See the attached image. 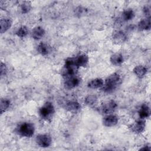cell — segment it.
Segmentation results:
<instances>
[{"mask_svg":"<svg viewBox=\"0 0 151 151\" xmlns=\"http://www.w3.org/2000/svg\"><path fill=\"white\" fill-rule=\"evenodd\" d=\"M1 25V33L3 34L8 31L12 25V21L10 19L4 18L1 19L0 21Z\"/></svg>","mask_w":151,"mask_h":151,"instance_id":"2e32d148","label":"cell"},{"mask_svg":"<svg viewBox=\"0 0 151 151\" xmlns=\"http://www.w3.org/2000/svg\"><path fill=\"white\" fill-rule=\"evenodd\" d=\"M38 52L42 55H47L50 52V47L45 42H40L37 47Z\"/></svg>","mask_w":151,"mask_h":151,"instance_id":"ffe728a7","label":"cell"},{"mask_svg":"<svg viewBox=\"0 0 151 151\" xmlns=\"http://www.w3.org/2000/svg\"><path fill=\"white\" fill-rule=\"evenodd\" d=\"M38 112L41 119L48 120L52 117L55 112L54 107L52 103L47 101L40 108Z\"/></svg>","mask_w":151,"mask_h":151,"instance_id":"277c9868","label":"cell"},{"mask_svg":"<svg viewBox=\"0 0 151 151\" xmlns=\"http://www.w3.org/2000/svg\"><path fill=\"white\" fill-rule=\"evenodd\" d=\"M118 117L114 114H107L103 119V124L106 127H112L118 123Z\"/></svg>","mask_w":151,"mask_h":151,"instance_id":"ba28073f","label":"cell"},{"mask_svg":"<svg viewBox=\"0 0 151 151\" xmlns=\"http://www.w3.org/2000/svg\"><path fill=\"white\" fill-rule=\"evenodd\" d=\"M110 61L111 63L114 65H121L124 61L123 55L120 53H115L111 55Z\"/></svg>","mask_w":151,"mask_h":151,"instance_id":"9a60e30c","label":"cell"},{"mask_svg":"<svg viewBox=\"0 0 151 151\" xmlns=\"http://www.w3.org/2000/svg\"><path fill=\"white\" fill-rule=\"evenodd\" d=\"M7 71V67L5 63H1V76H2L6 74Z\"/></svg>","mask_w":151,"mask_h":151,"instance_id":"484cf974","label":"cell"},{"mask_svg":"<svg viewBox=\"0 0 151 151\" xmlns=\"http://www.w3.org/2000/svg\"><path fill=\"white\" fill-rule=\"evenodd\" d=\"M78 69V67L75 64L74 58H68L65 61L62 75L66 78L76 76Z\"/></svg>","mask_w":151,"mask_h":151,"instance_id":"7a4b0ae2","label":"cell"},{"mask_svg":"<svg viewBox=\"0 0 151 151\" xmlns=\"http://www.w3.org/2000/svg\"><path fill=\"white\" fill-rule=\"evenodd\" d=\"M20 9L22 14H27L31 9V4L29 1H23L21 4Z\"/></svg>","mask_w":151,"mask_h":151,"instance_id":"603a6c76","label":"cell"},{"mask_svg":"<svg viewBox=\"0 0 151 151\" xmlns=\"http://www.w3.org/2000/svg\"><path fill=\"white\" fill-rule=\"evenodd\" d=\"M134 17V12L132 9H127L122 13V18L124 21H130Z\"/></svg>","mask_w":151,"mask_h":151,"instance_id":"44dd1931","label":"cell"},{"mask_svg":"<svg viewBox=\"0 0 151 151\" xmlns=\"http://www.w3.org/2000/svg\"><path fill=\"white\" fill-rule=\"evenodd\" d=\"M65 109L72 113H77L80 110L81 105L77 101H70L65 104Z\"/></svg>","mask_w":151,"mask_h":151,"instance_id":"8fae6325","label":"cell"},{"mask_svg":"<svg viewBox=\"0 0 151 151\" xmlns=\"http://www.w3.org/2000/svg\"><path fill=\"white\" fill-rule=\"evenodd\" d=\"M76 65L79 68L80 67H85L88 62V57L84 54H81L74 58Z\"/></svg>","mask_w":151,"mask_h":151,"instance_id":"7c38bea8","label":"cell"},{"mask_svg":"<svg viewBox=\"0 0 151 151\" xmlns=\"http://www.w3.org/2000/svg\"><path fill=\"white\" fill-rule=\"evenodd\" d=\"M103 84H104V81L103 79L100 78H97L90 81L87 84V86L90 88L96 89V88L101 87Z\"/></svg>","mask_w":151,"mask_h":151,"instance_id":"e0dca14e","label":"cell"},{"mask_svg":"<svg viewBox=\"0 0 151 151\" xmlns=\"http://www.w3.org/2000/svg\"><path fill=\"white\" fill-rule=\"evenodd\" d=\"M80 83V78L77 76H74L66 78V80L64 82V86L65 88L70 90L78 86Z\"/></svg>","mask_w":151,"mask_h":151,"instance_id":"52a82bcc","label":"cell"},{"mask_svg":"<svg viewBox=\"0 0 151 151\" xmlns=\"http://www.w3.org/2000/svg\"><path fill=\"white\" fill-rule=\"evenodd\" d=\"M138 28L140 31L149 30L150 28V17L141 20L138 23Z\"/></svg>","mask_w":151,"mask_h":151,"instance_id":"d6986e66","label":"cell"},{"mask_svg":"<svg viewBox=\"0 0 151 151\" xmlns=\"http://www.w3.org/2000/svg\"><path fill=\"white\" fill-rule=\"evenodd\" d=\"M36 142L41 147H48L52 143V139L49 134H41L37 136Z\"/></svg>","mask_w":151,"mask_h":151,"instance_id":"8992f818","label":"cell"},{"mask_svg":"<svg viewBox=\"0 0 151 151\" xmlns=\"http://www.w3.org/2000/svg\"><path fill=\"white\" fill-rule=\"evenodd\" d=\"M140 150H148V151H150L151 150L150 149V147L149 146H145L143 147L140 149Z\"/></svg>","mask_w":151,"mask_h":151,"instance_id":"83f0119b","label":"cell"},{"mask_svg":"<svg viewBox=\"0 0 151 151\" xmlns=\"http://www.w3.org/2000/svg\"><path fill=\"white\" fill-rule=\"evenodd\" d=\"M28 33V28L26 26H21L20 27L17 31H16V35L21 38L25 37Z\"/></svg>","mask_w":151,"mask_h":151,"instance_id":"d4e9b609","label":"cell"},{"mask_svg":"<svg viewBox=\"0 0 151 151\" xmlns=\"http://www.w3.org/2000/svg\"><path fill=\"white\" fill-rule=\"evenodd\" d=\"M143 12L145 14V15H148L149 16L150 15V8H148L147 6H145L143 8Z\"/></svg>","mask_w":151,"mask_h":151,"instance_id":"4316f807","label":"cell"},{"mask_svg":"<svg viewBox=\"0 0 151 151\" xmlns=\"http://www.w3.org/2000/svg\"><path fill=\"white\" fill-rule=\"evenodd\" d=\"M35 132L34 125L31 123L25 122L19 124L16 128V132L19 136L30 137H31Z\"/></svg>","mask_w":151,"mask_h":151,"instance_id":"3957f363","label":"cell"},{"mask_svg":"<svg viewBox=\"0 0 151 151\" xmlns=\"http://www.w3.org/2000/svg\"><path fill=\"white\" fill-rule=\"evenodd\" d=\"M117 107V104L114 100H110L103 103L99 107V111L102 114H110L115 111Z\"/></svg>","mask_w":151,"mask_h":151,"instance_id":"5b68a950","label":"cell"},{"mask_svg":"<svg viewBox=\"0 0 151 151\" xmlns=\"http://www.w3.org/2000/svg\"><path fill=\"white\" fill-rule=\"evenodd\" d=\"M147 72V69L146 67L140 65L136 66L133 68V73L134 74L139 78L143 77Z\"/></svg>","mask_w":151,"mask_h":151,"instance_id":"ac0fdd59","label":"cell"},{"mask_svg":"<svg viewBox=\"0 0 151 151\" xmlns=\"http://www.w3.org/2000/svg\"><path fill=\"white\" fill-rule=\"evenodd\" d=\"M97 97L95 95H88L84 99L85 103L89 106H92L94 105L97 103Z\"/></svg>","mask_w":151,"mask_h":151,"instance_id":"cb8c5ba5","label":"cell"},{"mask_svg":"<svg viewBox=\"0 0 151 151\" xmlns=\"http://www.w3.org/2000/svg\"><path fill=\"white\" fill-rule=\"evenodd\" d=\"M122 81L121 76L119 73H113L106 78L101 89L105 93H111L121 84Z\"/></svg>","mask_w":151,"mask_h":151,"instance_id":"6da1fadb","label":"cell"},{"mask_svg":"<svg viewBox=\"0 0 151 151\" xmlns=\"http://www.w3.org/2000/svg\"><path fill=\"white\" fill-rule=\"evenodd\" d=\"M11 102L8 99H2L0 102V110L1 113L2 114L5 111H6L10 106Z\"/></svg>","mask_w":151,"mask_h":151,"instance_id":"7402d4cb","label":"cell"},{"mask_svg":"<svg viewBox=\"0 0 151 151\" xmlns=\"http://www.w3.org/2000/svg\"><path fill=\"white\" fill-rule=\"evenodd\" d=\"M146 123L143 119L139 120L135 122L131 126L132 130L135 133H140L143 132L145 129Z\"/></svg>","mask_w":151,"mask_h":151,"instance_id":"9c48e42d","label":"cell"},{"mask_svg":"<svg viewBox=\"0 0 151 151\" xmlns=\"http://www.w3.org/2000/svg\"><path fill=\"white\" fill-rule=\"evenodd\" d=\"M126 34L122 31H119L115 32L113 35V42L116 44H121L127 40Z\"/></svg>","mask_w":151,"mask_h":151,"instance_id":"30bf717a","label":"cell"},{"mask_svg":"<svg viewBox=\"0 0 151 151\" xmlns=\"http://www.w3.org/2000/svg\"><path fill=\"white\" fill-rule=\"evenodd\" d=\"M138 114L140 118L142 119L149 117L150 114V109L149 106L147 103L143 104L138 111Z\"/></svg>","mask_w":151,"mask_h":151,"instance_id":"4fadbf2b","label":"cell"},{"mask_svg":"<svg viewBox=\"0 0 151 151\" xmlns=\"http://www.w3.org/2000/svg\"><path fill=\"white\" fill-rule=\"evenodd\" d=\"M45 30L41 27L38 26L35 27L31 32L32 37L36 40H38L41 39L45 34Z\"/></svg>","mask_w":151,"mask_h":151,"instance_id":"5bb4252c","label":"cell"}]
</instances>
